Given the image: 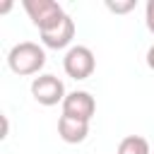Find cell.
<instances>
[{"label": "cell", "mask_w": 154, "mask_h": 154, "mask_svg": "<svg viewBox=\"0 0 154 154\" xmlns=\"http://www.w3.org/2000/svg\"><path fill=\"white\" fill-rule=\"evenodd\" d=\"M118 154H152V152H149V142L142 135H128L120 140Z\"/></svg>", "instance_id": "cell-8"}, {"label": "cell", "mask_w": 154, "mask_h": 154, "mask_svg": "<svg viewBox=\"0 0 154 154\" xmlns=\"http://www.w3.org/2000/svg\"><path fill=\"white\" fill-rule=\"evenodd\" d=\"M7 65L14 75H38V70L46 65V51L34 41H19L7 53Z\"/></svg>", "instance_id": "cell-1"}, {"label": "cell", "mask_w": 154, "mask_h": 154, "mask_svg": "<svg viewBox=\"0 0 154 154\" xmlns=\"http://www.w3.org/2000/svg\"><path fill=\"white\" fill-rule=\"evenodd\" d=\"M58 135L67 144H79L89 135V123H82V120H75V118L60 116L58 118Z\"/></svg>", "instance_id": "cell-7"}, {"label": "cell", "mask_w": 154, "mask_h": 154, "mask_svg": "<svg viewBox=\"0 0 154 154\" xmlns=\"http://www.w3.org/2000/svg\"><path fill=\"white\" fill-rule=\"evenodd\" d=\"M147 65H149V67L154 70V46H152V48L147 51Z\"/></svg>", "instance_id": "cell-11"}, {"label": "cell", "mask_w": 154, "mask_h": 154, "mask_svg": "<svg viewBox=\"0 0 154 154\" xmlns=\"http://www.w3.org/2000/svg\"><path fill=\"white\" fill-rule=\"evenodd\" d=\"M96 113V101L89 91H70L63 101V116L67 118H75V120H82V123H89Z\"/></svg>", "instance_id": "cell-5"}, {"label": "cell", "mask_w": 154, "mask_h": 154, "mask_svg": "<svg viewBox=\"0 0 154 154\" xmlns=\"http://www.w3.org/2000/svg\"><path fill=\"white\" fill-rule=\"evenodd\" d=\"M94 67H96V58H94L91 48H87V46H72V48H67V53L63 58V70H65L67 77H72V79H87V77H91Z\"/></svg>", "instance_id": "cell-3"}, {"label": "cell", "mask_w": 154, "mask_h": 154, "mask_svg": "<svg viewBox=\"0 0 154 154\" xmlns=\"http://www.w3.org/2000/svg\"><path fill=\"white\" fill-rule=\"evenodd\" d=\"M135 5H137V0H123V2H113V0H106V7L111 10V12H116V14H125V12H130V10H135Z\"/></svg>", "instance_id": "cell-9"}, {"label": "cell", "mask_w": 154, "mask_h": 154, "mask_svg": "<svg viewBox=\"0 0 154 154\" xmlns=\"http://www.w3.org/2000/svg\"><path fill=\"white\" fill-rule=\"evenodd\" d=\"M72 38H75V22H72V17L70 14H65L63 19H60V24H55L53 29H48V31H41V41H43V46L46 48H67L70 43H72Z\"/></svg>", "instance_id": "cell-6"}, {"label": "cell", "mask_w": 154, "mask_h": 154, "mask_svg": "<svg viewBox=\"0 0 154 154\" xmlns=\"http://www.w3.org/2000/svg\"><path fill=\"white\" fill-rule=\"evenodd\" d=\"M31 96L41 103V106H55L65 101V84L63 79H58L55 75H38L31 82Z\"/></svg>", "instance_id": "cell-4"}, {"label": "cell", "mask_w": 154, "mask_h": 154, "mask_svg": "<svg viewBox=\"0 0 154 154\" xmlns=\"http://www.w3.org/2000/svg\"><path fill=\"white\" fill-rule=\"evenodd\" d=\"M31 24L38 26V31H48L55 24H60V19L65 17V10L60 7V2L55 0H24L22 2Z\"/></svg>", "instance_id": "cell-2"}, {"label": "cell", "mask_w": 154, "mask_h": 154, "mask_svg": "<svg viewBox=\"0 0 154 154\" xmlns=\"http://www.w3.org/2000/svg\"><path fill=\"white\" fill-rule=\"evenodd\" d=\"M144 22H147V29L154 34V0H149L144 5Z\"/></svg>", "instance_id": "cell-10"}]
</instances>
